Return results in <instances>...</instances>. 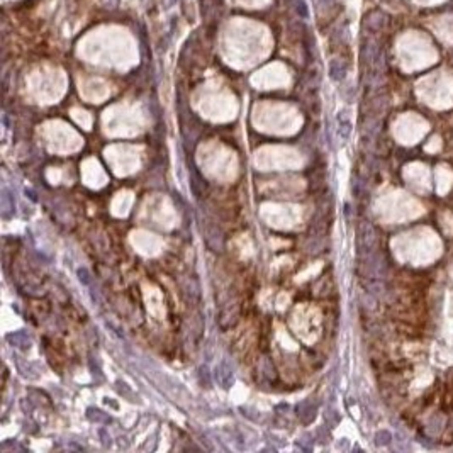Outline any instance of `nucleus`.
Masks as SVG:
<instances>
[{
    "mask_svg": "<svg viewBox=\"0 0 453 453\" xmlns=\"http://www.w3.org/2000/svg\"><path fill=\"white\" fill-rule=\"evenodd\" d=\"M389 442H391V435L387 431H380L377 435V445H387Z\"/></svg>",
    "mask_w": 453,
    "mask_h": 453,
    "instance_id": "obj_5",
    "label": "nucleus"
},
{
    "mask_svg": "<svg viewBox=\"0 0 453 453\" xmlns=\"http://www.w3.org/2000/svg\"><path fill=\"white\" fill-rule=\"evenodd\" d=\"M214 375H216V380L221 384V387L224 389H229L233 384V368L228 365V361L222 360L219 365L216 367V372H214Z\"/></svg>",
    "mask_w": 453,
    "mask_h": 453,
    "instance_id": "obj_1",
    "label": "nucleus"
},
{
    "mask_svg": "<svg viewBox=\"0 0 453 453\" xmlns=\"http://www.w3.org/2000/svg\"><path fill=\"white\" fill-rule=\"evenodd\" d=\"M78 279H80L82 284H90V277H89V272H87L85 268H78Z\"/></svg>",
    "mask_w": 453,
    "mask_h": 453,
    "instance_id": "obj_6",
    "label": "nucleus"
},
{
    "mask_svg": "<svg viewBox=\"0 0 453 453\" xmlns=\"http://www.w3.org/2000/svg\"><path fill=\"white\" fill-rule=\"evenodd\" d=\"M329 77H331L335 82L343 80V78L347 77V68H345L343 63L338 61V59H333V61L329 63Z\"/></svg>",
    "mask_w": 453,
    "mask_h": 453,
    "instance_id": "obj_2",
    "label": "nucleus"
},
{
    "mask_svg": "<svg viewBox=\"0 0 453 453\" xmlns=\"http://www.w3.org/2000/svg\"><path fill=\"white\" fill-rule=\"evenodd\" d=\"M291 3H292L294 10H296L297 14L301 15V17L305 19L309 15V9H307V5H305L304 0H291Z\"/></svg>",
    "mask_w": 453,
    "mask_h": 453,
    "instance_id": "obj_3",
    "label": "nucleus"
},
{
    "mask_svg": "<svg viewBox=\"0 0 453 453\" xmlns=\"http://www.w3.org/2000/svg\"><path fill=\"white\" fill-rule=\"evenodd\" d=\"M350 131H352V124H350L348 119H340V136L343 140H348Z\"/></svg>",
    "mask_w": 453,
    "mask_h": 453,
    "instance_id": "obj_4",
    "label": "nucleus"
}]
</instances>
